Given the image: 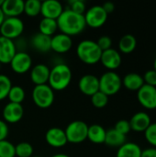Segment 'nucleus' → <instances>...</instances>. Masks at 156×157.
Listing matches in <instances>:
<instances>
[{
    "instance_id": "1",
    "label": "nucleus",
    "mask_w": 156,
    "mask_h": 157,
    "mask_svg": "<svg viewBox=\"0 0 156 157\" xmlns=\"http://www.w3.org/2000/svg\"><path fill=\"white\" fill-rule=\"evenodd\" d=\"M57 25L61 33L70 37L80 34L86 27L84 15L74 13L69 8L64 9L57 18Z\"/></svg>"
},
{
    "instance_id": "2",
    "label": "nucleus",
    "mask_w": 156,
    "mask_h": 157,
    "mask_svg": "<svg viewBox=\"0 0 156 157\" xmlns=\"http://www.w3.org/2000/svg\"><path fill=\"white\" fill-rule=\"evenodd\" d=\"M72 76L71 68L63 63H58L50 71L48 85L53 91L64 90L69 86Z\"/></svg>"
},
{
    "instance_id": "3",
    "label": "nucleus",
    "mask_w": 156,
    "mask_h": 157,
    "mask_svg": "<svg viewBox=\"0 0 156 157\" xmlns=\"http://www.w3.org/2000/svg\"><path fill=\"white\" fill-rule=\"evenodd\" d=\"M76 54L81 62L86 64H96L100 62L102 51L97 44V41L84 40L76 47Z\"/></svg>"
},
{
    "instance_id": "4",
    "label": "nucleus",
    "mask_w": 156,
    "mask_h": 157,
    "mask_svg": "<svg viewBox=\"0 0 156 157\" xmlns=\"http://www.w3.org/2000/svg\"><path fill=\"white\" fill-rule=\"evenodd\" d=\"M99 91L108 97L117 94L122 86V79L114 71L104 73L99 78Z\"/></svg>"
},
{
    "instance_id": "5",
    "label": "nucleus",
    "mask_w": 156,
    "mask_h": 157,
    "mask_svg": "<svg viewBox=\"0 0 156 157\" xmlns=\"http://www.w3.org/2000/svg\"><path fill=\"white\" fill-rule=\"evenodd\" d=\"M32 100L40 109H48L54 102V91L46 85L35 86L32 90Z\"/></svg>"
},
{
    "instance_id": "6",
    "label": "nucleus",
    "mask_w": 156,
    "mask_h": 157,
    "mask_svg": "<svg viewBox=\"0 0 156 157\" xmlns=\"http://www.w3.org/2000/svg\"><path fill=\"white\" fill-rule=\"evenodd\" d=\"M64 132L68 143L81 144L87 140L88 125L82 121H74L67 125Z\"/></svg>"
},
{
    "instance_id": "7",
    "label": "nucleus",
    "mask_w": 156,
    "mask_h": 157,
    "mask_svg": "<svg viewBox=\"0 0 156 157\" xmlns=\"http://www.w3.org/2000/svg\"><path fill=\"white\" fill-rule=\"evenodd\" d=\"M24 31V23L19 17H6L0 27L2 37L11 40L18 39Z\"/></svg>"
},
{
    "instance_id": "8",
    "label": "nucleus",
    "mask_w": 156,
    "mask_h": 157,
    "mask_svg": "<svg viewBox=\"0 0 156 157\" xmlns=\"http://www.w3.org/2000/svg\"><path fill=\"white\" fill-rule=\"evenodd\" d=\"M108 14L102 7V6H93L89 7L87 10H86V13L84 14L86 25L92 28V29H97L102 27L107 19H108Z\"/></svg>"
},
{
    "instance_id": "9",
    "label": "nucleus",
    "mask_w": 156,
    "mask_h": 157,
    "mask_svg": "<svg viewBox=\"0 0 156 157\" xmlns=\"http://www.w3.org/2000/svg\"><path fill=\"white\" fill-rule=\"evenodd\" d=\"M9 64L14 73L22 75L30 71L32 67V59L31 56L25 51L17 52Z\"/></svg>"
},
{
    "instance_id": "10",
    "label": "nucleus",
    "mask_w": 156,
    "mask_h": 157,
    "mask_svg": "<svg viewBox=\"0 0 156 157\" xmlns=\"http://www.w3.org/2000/svg\"><path fill=\"white\" fill-rule=\"evenodd\" d=\"M137 98L143 108L147 109H155L156 87L144 84L137 91Z\"/></svg>"
},
{
    "instance_id": "11",
    "label": "nucleus",
    "mask_w": 156,
    "mask_h": 157,
    "mask_svg": "<svg viewBox=\"0 0 156 157\" xmlns=\"http://www.w3.org/2000/svg\"><path fill=\"white\" fill-rule=\"evenodd\" d=\"M78 88L84 95L92 97L99 91V79L91 74L85 75L78 81Z\"/></svg>"
},
{
    "instance_id": "12",
    "label": "nucleus",
    "mask_w": 156,
    "mask_h": 157,
    "mask_svg": "<svg viewBox=\"0 0 156 157\" xmlns=\"http://www.w3.org/2000/svg\"><path fill=\"white\" fill-rule=\"evenodd\" d=\"M4 121L6 123H17L20 121L24 115V108L22 104H16V103H7L2 112Z\"/></svg>"
},
{
    "instance_id": "13",
    "label": "nucleus",
    "mask_w": 156,
    "mask_h": 157,
    "mask_svg": "<svg viewBox=\"0 0 156 157\" xmlns=\"http://www.w3.org/2000/svg\"><path fill=\"white\" fill-rule=\"evenodd\" d=\"M73 46V40L70 36L58 33L51 37V50L55 52L56 53L63 54L68 52Z\"/></svg>"
},
{
    "instance_id": "14",
    "label": "nucleus",
    "mask_w": 156,
    "mask_h": 157,
    "mask_svg": "<svg viewBox=\"0 0 156 157\" xmlns=\"http://www.w3.org/2000/svg\"><path fill=\"white\" fill-rule=\"evenodd\" d=\"M122 59L120 52L115 49H108L107 51L102 52L100 63L102 65L109 71H114L118 69L121 64Z\"/></svg>"
},
{
    "instance_id": "15",
    "label": "nucleus",
    "mask_w": 156,
    "mask_h": 157,
    "mask_svg": "<svg viewBox=\"0 0 156 157\" xmlns=\"http://www.w3.org/2000/svg\"><path fill=\"white\" fill-rule=\"evenodd\" d=\"M45 141L50 146L54 148L63 147L68 143L64 130L58 127H52L46 132Z\"/></svg>"
},
{
    "instance_id": "16",
    "label": "nucleus",
    "mask_w": 156,
    "mask_h": 157,
    "mask_svg": "<svg viewBox=\"0 0 156 157\" xmlns=\"http://www.w3.org/2000/svg\"><path fill=\"white\" fill-rule=\"evenodd\" d=\"M63 10L62 3L57 0H45L41 2L40 14L43 17L57 20Z\"/></svg>"
},
{
    "instance_id": "17",
    "label": "nucleus",
    "mask_w": 156,
    "mask_h": 157,
    "mask_svg": "<svg viewBox=\"0 0 156 157\" xmlns=\"http://www.w3.org/2000/svg\"><path fill=\"white\" fill-rule=\"evenodd\" d=\"M51 69L44 63H38L31 67L29 77L35 86L48 84Z\"/></svg>"
},
{
    "instance_id": "18",
    "label": "nucleus",
    "mask_w": 156,
    "mask_h": 157,
    "mask_svg": "<svg viewBox=\"0 0 156 157\" xmlns=\"http://www.w3.org/2000/svg\"><path fill=\"white\" fill-rule=\"evenodd\" d=\"M17 52V48L14 40L0 37V63H9Z\"/></svg>"
},
{
    "instance_id": "19",
    "label": "nucleus",
    "mask_w": 156,
    "mask_h": 157,
    "mask_svg": "<svg viewBox=\"0 0 156 157\" xmlns=\"http://www.w3.org/2000/svg\"><path fill=\"white\" fill-rule=\"evenodd\" d=\"M129 122H130L131 131H134L137 132H144L152 123L149 114L144 111H140V112L135 113L131 117Z\"/></svg>"
},
{
    "instance_id": "20",
    "label": "nucleus",
    "mask_w": 156,
    "mask_h": 157,
    "mask_svg": "<svg viewBox=\"0 0 156 157\" xmlns=\"http://www.w3.org/2000/svg\"><path fill=\"white\" fill-rule=\"evenodd\" d=\"M6 17H19L24 13L23 0H4L1 6Z\"/></svg>"
},
{
    "instance_id": "21",
    "label": "nucleus",
    "mask_w": 156,
    "mask_h": 157,
    "mask_svg": "<svg viewBox=\"0 0 156 157\" xmlns=\"http://www.w3.org/2000/svg\"><path fill=\"white\" fill-rule=\"evenodd\" d=\"M51 37L41 34L40 32L35 33L30 40L31 46L39 52L46 53L51 51Z\"/></svg>"
},
{
    "instance_id": "22",
    "label": "nucleus",
    "mask_w": 156,
    "mask_h": 157,
    "mask_svg": "<svg viewBox=\"0 0 156 157\" xmlns=\"http://www.w3.org/2000/svg\"><path fill=\"white\" fill-rule=\"evenodd\" d=\"M143 85V77L137 73H130L122 79V86L130 91H138Z\"/></svg>"
},
{
    "instance_id": "23",
    "label": "nucleus",
    "mask_w": 156,
    "mask_h": 157,
    "mask_svg": "<svg viewBox=\"0 0 156 157\" xmlns=\"http://www.w3.org/2000/svg\"><path fill=\"white\" fill-rule=\"evenodd\" d=\"M107 131L103 126L99 124H92L88 126L87 132V140L96 144H101L105 143Z\"/></svg>"
},
{
    "instance_id": "24",
    "label": "nucleus",
    "mask_w": 156,
    "mask_h": 157,
    "mask_svg": "<svg viewBox=\"0 0 156 157\" xmlns=\"http://www.w3.org/2000/svg\"><path fill=\"white\" fill-rule=\"evenodd\" d=\"M143 150L135 143H125L118 148L116 157H141Z\"/></svg>"
},
{
    "instance_id": "25",
    "label": "nucleus",
    "mask_w": 156,
    "mask_h": 157,
    "mask_svg": "<svg viewBox=\"0 0 156 157\" xmlns=\"http://www.w3.org/2000/svg\"><path fill=\"white\" fill-rule=\"evenodd\" d=\"M126 143V136L117 132L114 128L107 131L105 143L109 147H120Z\"/></svg>"
},
{
    "instance_id": "26",
    "label": "nucleus",
    "mask_w": 156,
    "mask_h": 157,
    "mask_svg": "<svg viewBox=\"0 0 156 157\" xmlns=\"http://www.w3.org/2000/svg\"><path fill=\"white\" fill-rule=\"evenodd\" d=\"M137 47V40L132 34H125L123 35L119 41V49L120 52L124 54H130Z\"/></svg>"
},
{
    "instance_id": "27",
    "label": "nucleus",
    "mask_w": 156,
    "mask_h": 157,
    "mask_svg": "<svg viewBox=\"0 0 156 157\" xmlns=\"http://www.w3.org/2000/svg\"><path fill=\"white\" fill-rule=\"evenodd\" d=\"M39 29L41 34H44L49 37H52L55 35V32L58 29L57 20L51 18L43 17L39 24Z\"/></svg>"
},
{
    "instance_id": "28",
    "label": "nucleus",
    "mask_w": 156,
    "mask_h": 157,
    "mask_svg": "<svg viewBox=\"0 0 156 157\" xmlns=\"http://www.w3.org/2000/svg\"><path fill=\"white\" fill-rule=\"evenodd\" d=\"M26 98L25 90L20 86H12L7 98L9 99V102L16 103V104H21Z\"/></svg>"
},
{
    "instance_id": "29",
    "label": "nucleus",
    "mask_w": 156,
    "mask_h": 157,
    "mask_svg": "<svg viewBox=\"0 0 156 157\" xmlns=\"http://www.w3.org/2000/svg\"><path fill=\"white\" fill-rule=\"evenodd\" d=\"M41 2L39 0H27L24 2V13L30 17H37L40 14Z\"/></svg>"
},
{
    "instance_id": "30",
    "label": "nucleus",
    "mask_w": 156,
    "mask_h": 157,
    "mask_svg": "<svg viewBox=\"0 0 156 157\" xmlns=\"http://www.w3.org/2000/svg\"><path fill=\"white\" fill-rule=\"evenodd\" d=\"M16 156L17 157H31L33 156V146L27 142H21L15 145Z\"/></svg>"
},
{
    "instance_id": "31",
    "label": "nucleus",
    "mask_w": 156,
    "mask_h": 157,
    "mask_svg": "<svg viewBox=\"0 0 156 157\" xmlns=\"http://www.w3.org/2000/svg\"><path fill=\"white\" fill-rule=\"evenodd\" d=\"M12 86L10 78L6 75L0 74V100L7 98Z\"/></svg>"
},
{
    "instance_id": "32",
    "label": "nucleus",
    "mask_w": 156,
    "mask_h": 157,
    "mask_svg": "<svg viewBox=\"0 0 156 157\" xmlns=\"http://www.w3.org/2000/svg\"><path fill=\"white\" fill-rule=\"evenodd\" d=\"M91 103L97 109L105 108L108 103V97L101 91H98L91 97Z\"/></svg>"
},
{
    "instance_id": "33",
    "label": "nucleus",
    "mask_w": 156,
    "mask_h": 157,
    "mask_svg": "<svg viewBox=\"0 0 156 157\" xmlns=\"http://www.w3.org/2000/svg\"><path fill=\"white\" fill-rule=\"evenodd\" d=\"M15 145L7 140L0 142V157H15Z\"/></svg>"
},
{
    "instance_id": "34",
    "label": "nucleus",
    "mask_w": 156,
    "mask_h": 157,
    "mask_svg": "<svg viewBox=\"0 0 156 157\" xmlns=\"http://www.w3.org/2000/svg\"><path fill=\"white\" fill-rule=\"evenodd\" d=\"M69 5V9L74 11V13L80 14V15H84L86 13V3L83 0H71L68 2Z\"/></svg>"
},
{
    "instance_id": "35",
    "label": "nucleus",
    "mask_w": 156,
    "mask_h": 157,
    "mask_svg": "<svg viewBox=\"0 0 156 157\" xmlns=\"http://www.w3.org/2000/svg\"><path fill=\"white\" fill-rule=\"evenodd\" d=\"M144 136L146 141L154 146V148H156V122L151 123V125L144 132Z\"/></svg>"
},
{
    "instance_id": "36",
    "label": "nucleus",
    "mask_w": 156,
    "mask_h": 157,
    "mask_svg": "<svg viewBox=\"0 0 156 157\" xmlns=\"http://www.w3.org/2000/svg\"><path fill=\"white\" fill-rule=\"evenodd\" d=\"M114 129L117 132H119L120 133H121V134H123L125 136L131 131L130 122H129V121H126V120H120V121H117V123L115 124Z\"/></svg>"
},
{
    "instance_id": "37",
    "label": "nucleus",
    "mask_w": 156,
    "mask_h": 157,
    "mask_svg": "<svg viewBox=\"0 0 156 157\" xmlns=\"http://www.w3.org/2000/svg\"><path fill=\"white\" fill-rule=\"evenodd\" d=\"M97 44L98 45L100 50L102 52H104V51H107V50L111 48V46H112V40H111V38L109 36L104 35V36H101L97 40Z\"/></svg>"
},
{
    "instance_id": "38",
    "label": "nucleus",
    "mask_w": 156,
    "mask_h": 157,
    "mask_svg": "<svg viewBox=\"0 0 156 157\" xmlns=\"http://www.w3.org/2000/svg\"><path fill=\"white\" fill-rule=\"evenodd\" d=\"M143 81H144V84L145 85H148V86H154L156 87V71L155 70H148L144 75L143 76Z\"/></svg>"
},
{
    "instance_id": "39",
    "label": "nucleus",
    "mask_w": 156,
    "mask_h": 157,
    "mask_svg": "<svg viewBox=\"0 0 156 157\" xmlns=\"http://www.w3.org/2000/svg\"><path fill=\"white\" fill-rule=\"evenodd\" d=\"M8 133H9V129H8L7 123L2 120H0V142L6 140Z\"/></svg>"
},
{
    "instance_id": "40",
    "label": "nucleus",
    "mask_w": 156,
    "mask_h": 157,
    "mask_svg": "<svg viewBox=\"0 0 156 157\" xmlns=\"http://www.w3.org/2000/svg\"><path fill=\"white\" fill-rule=\"evenodd\" d=\"M141 157H156V148H147L142 152Z\"/></svg>"
},
{
    "instance_id": "41",
    "label": "nucleus",
    "mask_w": 156,
    "mask_h": 157,
    "mask_svg": "<svg viewBox=\"0 0 156 157\" xmlns=\"http://www.w3.org/2000/svg\"><path fill=\"white\" fill-rule=\"evenodd\" d=\"M102 7L104 8V10L106 11V13L108 15L110 13H112L115 10V5L112 2H106L102 5Z\"/></svg>"
},
{
    "instance_id": "42",
    "label": "nucleus",
    "mask_w": 156,
    "mask_h": 157,
    "mask_svg": "<svg viewBox=\"0 0 156 157\" xmlns=\"http://www.w3.org/2000/svg\"><path fill=\"white\" fill-rule=\"evenodd\" d=\"M5 18H6V16H5V14H4V12H3L2 8L0 7V27H1L2 23L4 22Z\"/></svg>"
},
{
    "instance_id": "43",
    "label": "nucleus",
    "mask_w": 156,
    "mask_h": 157,
    "mask_svg": "<svg viewBox=\"0 0 156 157\" xmlns=\"http://www.w3.org/2000/svg\"><path fill=\"white\" fill-rule=\"evenodd\" d=\"M51 157H70L69 155H65V154H56L54 155H52Z\"/></svg>"
},
{
    "instance_id": "44",
    "label": "nucleus",
    "mask_w": 156,
    "mask_h": 157,
    "mask_svg": "<svg viewBox=\"0 0 156 157\" xmlns=\"http://www.w3.org/2000/svg\"><path fill=\"white\" fill-rule=\"evenodd\" d=\"M154 70L156 71V58L154 59Z\"/></svg>"
},
{
    "instance_id": "45",
    "label": "nucleus",
    "mask_w": 156,
    "mask_h": 157,
    "mask_svg": "<svg viewBox=\"0 0 156 157\" xmlns=\"http://www.w3.org/2000/svg\"><path fill=\"white\" fill-rule=\"evenodd\" d=\"M3 3H4V0H0V7L2 6V5H3Z\"/></svg>"
},
{
    "instance_id": "46",
    "label": "nucleus",
    "mask_w": 156,
    "mask_h": 157,
    "mask_svg": "<svg viewBox=\"0 0 156 157\" xmlns=\"http://www.w3.org/2000/svg\"><path fill=\"white\" fill-rule=\"evenodd\" d=\"M31 157H41V156H38V155H36V156H31Z\"/></svg>"
},
{
    "instance_id": "47",
    "label": "nucleus",
    "mask_w": 156,
    "mask_h": 157,
    "mask_svg": "<svg viewBox=\"0 0 156 157\" xmlns=\"http://www.w3.org/2000/svg\"><path fill=\"white\" fill-rule=\"evenodd\" d=\"M0 37H1V33H0Z\"/></svg>"
},
{
    "instance_id": "48",
    "label": "nucleus",
    "mask_w": 156,
    "mask_h": 157,
    "mask_svg": "<svg viewBox=\"0 0 156 157\" xmlns=\"http://www.w3.org/2000/svg\"><path fill=\"white\" fill-rule=\"evenodd\" d=\"M0 66H1V63H0Z\"/></svg>"
}]
</instances>
